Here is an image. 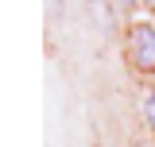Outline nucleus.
<instances>
[{"instance_id":"f257e3e1","label":"nucleus","mask_w":155,"mask_h":147,"mask_svg":"<svg viewBox=\"0 0 155 147\" xmlns=\"http://www.w3.org/2000/svg\"><path fill=\"white\" fill-rule=\"evenodd\" d=\"M128 54L136 70H155V27L151 23H136L128 35Z\"/></svg>"},{"instance_id":"f03ea898","label":"nucleus","mask_w":155,"mask_h":147,"mask_svg":"<svg viewBox=\"0 0 155 147\" xmlns=\"http://www.w3.org/2000/svg\"><path fill=\"white\" fill-rule=\"evenodd\" d=\"M143 120H147V124L155 128V89L147 93V101H143Z\"/></svg>"}]
</instances>
